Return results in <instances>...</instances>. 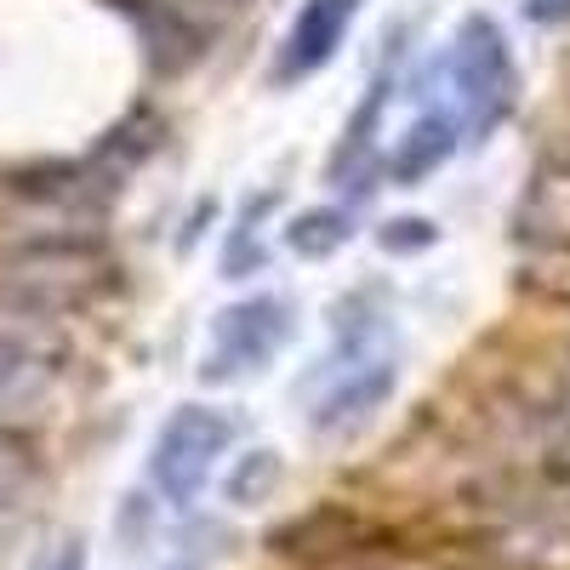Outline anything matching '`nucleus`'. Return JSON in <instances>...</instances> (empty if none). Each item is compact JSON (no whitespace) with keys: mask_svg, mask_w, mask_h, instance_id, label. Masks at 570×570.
<instances>
[{"mask_svg":"<svg viewBox=\"0 0 570 570\" xmlns=\"http://www.w3.org/2000/svg\"><path fill=\"white\" fill-rule=\"evenodd\" d=\"M440 86L451 98L440 109V120H451L456 131L462 126H491L508 109L513 69H508V40L491 18H468L456 29V40L445 46V63H440Z\"/></svg>","mask_w":570,"mask_h":570,"instance_id":"f257e3e1","label":"nucleus"},{"mask_svg":"<svg viewBox=\"0 0 570 570\" xmlns=\"http://www.w3.org/2000/svg\"><path fill=\"white\" fill-rule=\"evenodd\" d=\"M234 440V422L212 405H183L155 440V485L171 497V502H195L200 485L212 480L217 456L228 451Z\"/></svg>","mask_w":570,"mask_h":570,"instance_id":"f03ea898","label":"nucleus"},{"mask_svg":"<svg viewBox=\"0 0 570 570\" xmlns=\"http://www.w3.org/2000/svg\"><path fill=\"white\" fill-rule=\"evenodd\" d=\"M58 365H63V337L46 331V320L23 314L12 325H0V428H7V416L46 400Z\"/></svg>","mask_w":570,"mask_h":570,"instance_id":"7ed1b4c3","label":"nucleus"},{"mask_svg":"<svg viewBox=\"0 0 570 570\" xmlns=\"http://www.w3.org/2000/svg\"><path fill=\"white\" fill-rule=\"evenodd\" d=\"M285 337H292L285 303L257 297V303L228 308V314L217 320V337H212V354H206V383H223V376H246V371L268 365Z\"/></svg>","mask_w":570,"mask_h":570,"instance_id":"20e7f679","label":"nucleus"},{"mask_svg":"<svg viewBox=\"0 0 570 570\" xmlns=\"http://www.w3.org/2000/svg\"><path fill=\"white\" fill-rule=\"evenodd\" d=\"M354 12H360V0H308V7L297 12V23H292V35H285L274 80H303L320 63H331V52L343 46Z\"/></svg>","mask_w":570,"mask_h":570,"instance_id":"39448f33","label":"nucleus"},{"mask_svg":"<svg viewBox=\"0 0 570 570\" xmlns=\"http://www.w3.org/2000/svg\"><path fill=\"white\" fill-rule=\"evenodd\" d=\"M115 7L142 29V46H149V69L155 75H183L200 58V29L188 23V12H177L171 0H115Z\"/></svg>","mask_w":570,"mask_h":570,"instance_id":"423d86ee","label":"nucleus"},{"mask_svg":"<svg viewBox=\"0 0 570 570\" xmlns=\"http://www.w3.org/2000/svg\"><path fill=\"white\" fill-rule=\"evenodd\" d=\"M456 137H462V131H456L451 120L428 115L416 131H405V149L394 155V177H400V183H416L422 171H434V166L456 149Z\"/></svg>","mask_w":570,"mask_h":570,"instance_id":"0eeeda50","label":"nucleus"},{"mask_svg":"<svg viewBox=\"0 0 570 570\" xmlns=\"http://www.w3.org/2000/svg\"><path fill=\"white\" fill-rule=\"evenodd\" d=\"M348 217L343 212H308V217H297V228H292V252H303V257H331L343 240H348Z\"/></svg>","mask_w":570,"mask_h":570,"instance_id":"6e6552de","label":"nucleus"},{"mask_svg":"<svg viewBox=\"0 0 570 570\" xmlns=\"http://www.w3.org/2000/svg\"><path fill=\"white\" fill-rule=\"evenodd\" d=\"M23 485H29V451H23L18 434H7V428H0V525L18 513Z\"/></svg>","mask_w":570,"mask_h":570,"instance_id":"1a4fd4ad","label":"nucleus"},{"mask_svg":"<svg viewBox=\"0 0 570 570\" xmlns=\"http://www.w3.org/2000/svg\"><path fill=\"white\" fill-rule=\"evenodd\" d=\"M274 480H279V462H274L268 451H252V456H246V468H240V473H234V480H228V497L252 508V502H257L263 491H274Z\"/></svg>","mask_w":570,"mask_h":570,"instance_id":"9d476101","label":"nucleus"},{"mask_svg":"<svg viewBox=\"0 0 570 570\" xmlns=\"http://www.w3.org/2000/svg\"><path fill=\"white\" fill-rule=\"evenodd\" d=\"M383 246H389V252L434 246V223H422V217H416V223H405V217H400V223H389V228H383Z\"/></svg>","mask_w":570,"mask_h":570,"instance_id":"9b49d317","label":"nucleus"},{"mask_svg":"<svg viewBox=\"0 0 570 570\" xmlns=\"http://www.w3.org/2000/svg\"><path fill=\"white\" fill-rule=\"evenodd\" d=\"M537 23H570V0H531Z\"/></svg>","mask_w":570,"mask_h":570,"instance_id":"f8f14e48","label":"nucleus"}]
</instances>
